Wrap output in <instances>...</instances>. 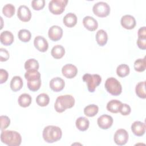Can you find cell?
<instances>
[{
	"label": "cell",
	"instance_id": "15",
	"mask_svg": "<svg viewBox=\"0 0 146 146\" xmlns=\"http://www.w3.org/2000/svg\"><path fill=\"white\" fill-rule=\"evenodd\" d=\"M50 87L54 92L61 91L64 87L65 83L63 79L59 77L52 78L50 82Z\"/></svg>",
	"mask_w": 146,
	"mask_h": 146
},
{
	"label": "cell",
	"instance_id": "16",
	"mask_svg": "<svg viewBox=\"0 0 146 146\" xmlns=\"http://www.w3.org/2000/svg\"><path fill=\"white\" fill-rule=\"evenodd\" d=\"M133 133L137 136H143L145 132V124L140 121H135L131 125Z\"/></svg>",
	"mask_w": 146,
	"mask_h": 146
},
{
	"label": "cell",
	"instance_id": "17",
	"mask_svg": "<svg viewBox=\"0 0 146 146\" xmlns=\"http://www.w3.org/2000/svg\"><path fill=\"white\" fill-rule=\"evenodd\" d=\"M83 24L86 29L90 31H94L98 29L97 21L91 16H86L83 19Z\"/></svg>",
	"mask_w": 146,
	"mask_h": 146
},
{
	"label": "cell",
	"instance_id": "14",
	"mask_svg": "<svg viewBox=\"0 0 146 146\" xmlns=\"http://www.w3.org/2000/svg\"><path fill=\"white\" fill-rule=\"evenodd\" d=\"M136 20L131 15H125L121 18V25L125 29H133L136 26Z\"/></svg>",
	"mask_w": 146,
	"mask_h": 146
},
{
	"label": "cell",
	"instance_id": "24",
	"mask_svg": "<svg viewBox=\"0 0 146 146\" xmlns=\"http://www.w3.org/2000/svg\"><path fill=\"white\" fill-rule=\"evenodd\" d=\"M65 54L64 48L61 45H56L52 47L51 51V54L55 59L62 58Z\"/></svg>",
	"mask_w": 146,
	"mask_h": 146
},
{
	"label": "cell",
	"instance_id": "37",
	"mask_svg": "<svg viewBox=\"0 0 146 146\" xmlns=\"http://www.w3.org/2000/svg\"><path fill=\"white\" fill-rule=\"evenodd\" d=\"M0 120H1V129L2 131L7 128L9 126L10 124V120L8 116H4V115L1 116Z\"/></svg>",
	"mask_w": 146,
	"mask_h": 146
},
{
	"label": "cell",
	"instance_id": "7",
	"mask_svg": "<svg viewBox=\"0 0 146 146\" xmlns=\"http://www.w3.org/2000/svg\"><path fill=\"white\" fill-rule=\"evenodd\" d=\"M92 11L96 16L103 18L109 15L110 13V7L104 2H99L94 5Z\"/></svg>",
	"mask_w": 146,
	"mask_h": 146
},
{
	"label": "cell",
	"instance_id": "10",
	"mask_svg": "<svg viewBox=\"0 0 146 146\" xmlns=\"http://www.w3.org/2000/svg\"><path fill=\"white\" fill-rule=\"evenodd\" d=\"M48 35L49 38L52 41H57L61 39L63 35L62 29L56 25L51 26L48 31Z\"/></svg>",
	"mask_w": 146,
	"mask_h": 146
},
{
	"label": "cell",
	"instance_id": "2",
	"mask_svg": "<svg viewBox=\"0 0 146 146\" xmlns=\"http://www.w3.org/2000/svg\"><path fill=\"white\" fill-rule=\"evenodd\" d=\"M43 138L48 143H52L59 140L62 135L61 129L57 126L48 125L43 131Z\"/></svg>",
	"mask_w": 146,
	"mask_h": 146
},
{
	"label": "cell",
	"instance_id": "29",
	"mask_svg": "<svg viewBox=\"0 0 146 146\" xmlns=\"http://www.w3.org/2000/svg\"><path fill=\"white\" fill-rule=\"evenodd\" d=\"M50 102V98L47 94L42 93L37 96L36 98V102L39 106L45 107L47 106Z\"/></svg>",
	"mask_w": 146,
	"mask_h": 146
},
{
	"label": "cell",
	"instance_id": "38",
	"mask_svg": "<svg viewBox=\"0 0 146 146\" xmlns=\"http://www.w3.org/2000/svg\"><path fill=\"white\" fill-rule=\"evenodd\" d=\"M131 109L129 105L125 103L121 104L119 109V112H120L122 115H128L131 113Z\"/></svg>",
	"mask_w": 146,
	"mask_h": 146
},
{
	"label": "cell",
	"instance_id": "28",
	"mask_svg": "<svg viewBox=\"0 0 146 146\" xmlns=\"http://www.w3.org/2000/svg\"><path fill=\"white\" fill-rule=\"evenodd\" d=\"M99 111V107L95 104H90L86 106L84 109V113L88 117H93L95 116Z\"/></svg>",
	"mask_w": 146,
	"mask_h": 146
},
{
	"label": "cell",
	"instance_id": "20",
	"mask_svg": "<svg viewBox=\"0 0 146 146\" xmlns=\"http://www.w3.org/2000/svg\"><path fill=\"white\" fill-rule=\"evenodd\" d=\"M10 86L14 92H17L20 90L23 87V81L22 78L19 76H14L10 82Z\"/></svg>",
	"mask_w": 146,
	"mask_h": 146
},
{
	"label": "cell",
	"instance_id": "5",
	"mask_svg": "<svg viewBox=\"0 0 146 146\" xmlns=\"http://www.w3.org/2000/svg\"><path fill=\"white\" fill-rule=\"evenodd\" d=\"M83 80L86 83L88 90L90 92H94L95 88L100 84L102 78L98 74H86L83 76Z\"/></svg>",
	"mask_w": 146,
	"mask_h": 146
},
{
	"label": "cell",
	"instance_id": "36",
	"mask_svg": "<svg viewBox=\"0 0 146 146\" xmlns=\"http://www.w3.org/2000/svg\"><path fill=\"white\" fill-rule=\"evenodd\" d=\"M44 5V0H34L31 2V6L35 10H40L43 9Z\"/></svg>",
	"mask_w": 146,
	"mask_h": 146
},
{
	"label": "cell",
	"instance_id": "3",
	"mask_svg": "<svg viewBox=\"0 0 146 146\" xmlns=\"http://www.w3.org/2000/svg\"><path fill=\"white\" fill-rule=\"evenodd\" d=\"M75 104V99L71 95H64L58 96L55 101L54 108L56 112L61 113L67 108H72Z\"/></svg>",
	"mask_w": 146,
	"mask_h": 146
},
{
	"label": "cell",
	"instance_id": "23",
	"mask_svg": "<svg viewBox=\"0 0 146 146\" xmlns=\"http://www.w3.org/2000/svg\"><path fill=\"white\" fill-rule=\"evenodd\" d=\"M122 103L117 100H111L107 104V109L108 111L116 113L119 112V109Z\"/></svg>",
	"mask_w": 146,
	"mask_h": 146
},
{
	"label": "cell",
	"instance_id": "25",
	"mask_svg": "<svg viewBox=\"0 0 146 146\" xmlns=\"http://www.w3.org/2000/svg\"><path fill=\"white\" fill-rule=\"evenodd\" d=\"M25 78L29 82H34L40 79V74L38 70H27L25 74Z\"/></svg>",
	"mask_w": 146,
	"mask_h": 146
},
{
	"label": "cell",
	"instance_id": "21",
	"mask_svg": "<svg viewBox=\"0 0 146 146\" xmlns=\"http://www.w3.org/2000/svg\"><path fill=\"white\" fill-rule=\"evenodd\" d=\"M76 128L80 131H86L90 125V122L88 119L85 117H79L76 120L75 122Z\"/></svg>",
	"mask_w": 146,
	"mask_h": 146
},
{
	"label": "cell",
	"instance_id": "33",
	"mask_svg": "<svg viewBox=\"0 0 146 146\" xmlns=\"http://www.w3.org/2000/svg\"><path fill=\"white\" fill-rule=\"evenodd\" d=\"M146 68L145 57L143 59L139 58L135 60L134 63V69L137 72H143Z\"/></svg>",
	"mask_w": 146,
	"mask_h": 146
},
{
	"label": "cell",
	"instance_id": "8",
	"mask_svg": "<svg viewBox=\"0 0 146 146\" xmlns=\"http://www.w3.org/2000/svg\"><path fill=\"white\" fill-rule=\"evenodd\" d=\"M115 143L118 145H123L125 144L128 140V133L124 129H117L113 137Z\"/></svg>",
	"mask_w": 146,
	"mask_h": 146
},
{
	"label": "cell",
	"instance_id": "42",
	"mask_svg": "<svg viewBox=\"0 0 146 146\" xmlns=\"http://www.w3.org/2000/svg\"><path fill=\"white\" fill-rule=\"evenodd\" d=\"M138 38H146V28L145 26H143L140 27L137 33Z\"/></svg>",
	"mask_w": 146,
	"mask_h": 146
},
{
	"label": "cell",
	"instance_id": "22",
	"mask_svg": "<svg viewBox=\"0 0 146 146\" xmlns=\"http://www.w3.org/2000/svg\"><path fill=\"white\" fill-rule=\"evenodd\" d=\"M108 40V35L104 30H99L96 34V40L98 44L100 46H104Z\"/></svg>",
	"mask_w": 146,
	"mask_h": 146
},
{
	"label": "cell",
	"instance_id": "41",
	"mask_svg": "<svg viewBox=\"0 0 146 146\" xmlns=\"http://www.w3.org/2000/svg\"><path fill=\"white\" fill-rule=\"evenodd\" d=\"M136 43L139 48L141 50L146 49V38H138Z\"/></svg>",
	"mask_w": 146,
	"mask_h": 146
},
{
	"label": "cell",
	"instance_id": "6",
	"mask_svg": "<svg viewBox=\"0 0 146 146\" xmlns=\"http://www.w3.org/2000/svg\"><path fill=\"white\" fill-rule=\"evenodd\" d=\"M67 3V0H52L48 4L49 10L53 14L59 15L64 11Z\"/></svg>",
	"mask_w": 146,
	"mask_h": 146
},
{
	"label": "cell",
	"instance_id": "12",
	"mask_svg": "<svg viewBox=\"0 0 146 146\" xmlns=\"http://www.w3.org/2000/svg\"><path fill=\"white\" fill-rule=\"evenodd\" d=\"M62 72L64 76L68 79L74 78L78 73V68L72 64H67L62 68Z\"/></svg>",
	"mask_w": 146,
	"mask_h": 146
},
{
	"label": "cell",
	"instance_id": "30",
	"mask_svg": "<svg viewBox=\"0 0 146 146\" xmlns=\"http://www.w3.org/2000/svg\"><path fill=\"white\" fill-rule=\"evenodd\" d=\"M129 67L127 64H121L117 66L116 68L117 75L121 77L124 78L129 74Z\"/></svg>",
	"mask_w": 146,
	"mask_h": 146
},
{
	"label": "cell",
	"instance_id": "9",
	"mask_svg": "<svg viewBox=\"0 0 146 146\" xmlns=\"http://www.w3.org/2000/svg\"><path fill=\"white\" fill-rule=\"evenodd\" d=\"M17 16L21 21L26 22L31 19V13L27 6L25 5H21L18 7Z\"/></svg>",
	"mask_w": 146,
	"mask_h": 146
},
{
	"label": "cell",
	"instance_id": "4",
	"mask_svg": "<svg viewBox=\"0 0 146 146\" xmlns=\"http://www.w3.org/2000/svg\"><path fill=\"white\" fill-rule=\"evenodd\" d=\"M104 86L107 92L113 96L119 95L121 93V85L115 78H108L105 82Z\"/></svg>",
	"mask_w": 146,
	"mask_h": 146
},
{
	"label": "cell",
	"instance_id": "27",
	"mask_svg": "<svg viewBox=\"0 0 146 146\" xmlns=\"http://www.w3.org/2000/svg\"><path fill=\"white\" fill-rule=\"evenodd\" d=\"M136 95L140 98L145 99L146 98L145 94V81L138 83L135 88Z\"/></svg>",
	"mask_w": 146,
	"mask_h": 146
},
{
	"label": "cell",
	"instance_id": "11",
	"mask_svg": "<svg viewBox=\"0 0 146 146\" xmlns=\"http://www.w3.org/2000/svg\"><path fill=\"white\" fill-rule=\"evenodd\" d=\"M113 118L108 115H103L98 117L97 123L99 127L103 129L110 128L113 124Z\"/></svg>",
	"mask_w": 146,
	"mask_h": 146
},
{
	"label": "cell",
	"instance_id": "34",
	"mask_svg": "<svg viewBox=\"0 0 146 146\" xmlns=\"http://www.w3.org/2000/svg\"><path fill=\"white\" fill-rule=\"evenodd\" d=\"M15 7L11 3H7L5 5L2 9V13L5 16L8 18H10L13 16L15 13Z\"/></svg>",
	"mask_w": 146,
	"mask_h": 146
},
{
	"label": "cell",
	"instance_id": "35",
	"mask_svg": "<svg viewBox=\"0 0 146 146\" xmlns=\"http://www.w3.org/2000/svg\"><path fill=\"white\" fill-rule=\"evenodd\" d=\"M27 85L28 88L32 91H38L41 86V79H39L36 81L34 82H27Z\"/></svg>",
	"mask_w": 146,
	"mask_h": 146
},
{
	"label": "cell",
	"instance_id": "1",
	"mask_svg": "<svg viewBox=\"0 0 146 146\" xmlns=\"http://www.w3.org/2000/svg\"><path fill=\"white\" fill-rule=\"evenodd\" d=\"M1 140L9 146H18L21 144L22 137L17 131L2 130L1 133Z\"/></svg>",
	"mask_w": 146,
	"mask_h": 146
},
{
	"label": "cell",
	"instance_id": "26",
	"mask_svg": "<svg viewBox=\"0 0 146 146\" xmlns=\"http://www.w3.org/2000/svg\"><path fill=\"white\" fill-rule=\"evenodd\" d=\"M31 97L28 94H21L18 99V102L19 105L22 107H27L31 103Z\"/></svg>",
	"mask_w": 146,
	"mask_h": 146
},
{
	"label": "cell",
	"instance_id": "18",
	"mask_svg": "<svg viewBox=\"0 0 146 146\" xmlns=\"http://www.w3.org/2000/svg\"><path fill=\"white\" fill-rule=\"evenodd\" d=\"M0 40L5 46H10L14 42V35L9 31H3L1 33Z\"/></svg>",
	"mask_w": 146,
	"mask_h": 146
},
{
	"label": "cell",
	"instance_id": "32",
	"mask_svg": "<svg viewBox=\"0 0 146 146\" xmlns=\"http://www.w3.org/2000/svg\"><path fill=\"white\" fill-rule=\"evenodd\" d=\"M18 36L20 40L23 42H28L31 37V33L26 29H21L18 31Z\"/></svg>",
	"mask_w": 146,
	"mask_h": 146
},
{
	"label": "cell",
	"instance_id": "13",
	"mask_svg": "<svg viewBox=\"0 0 146 146\" xmlns=\"http://www.w3.org/2000/svg\"><path fill=\"white\" fill-rule=\"evenodd\" d=\"M35 47L40 52H46L48 48V43L47 40L42 36H37L34 40Z\"/></svg>",
	"mask_w": 146,
	"mask_h": 146
},
{
	"label": "cell",
	"instance_id": "19",
	"mask_svg": "<svg viewBox=\"0 0 146 146\" xmlns=\"http://www.w3.org/2000/svg\"><path fill=\"white\" fill-rule=\"evenodd\" d=\"M63 22L66 26L68 27H72L75 26L77 23V17L75 14L69 13L64 17Z\"/></svg>",
	"mask_w": 146,
	"mask_h": 146
},
{
	"label": "cell",
	"instance_id": "31",
	"mask_svg": "<svg viewBox=\"0 0 146 146\" xmlns=\"http://www.w3.org/2000/svg\"><path fill=\"white\" fill-rule=\"evenodd\" d=\"M39 63L35 59H29L25 63V68L27 70H38L39 68Z\"/></svg>",
	"mask_w": 146,
	"mask_h": 146
},
{
	"label": "cell",
	"instance_id": "40",
	"mask_svg": "<svg viewBox=\"0 0 146 146\" xmlns=\"http://www.w3.org/2000/svg\"><path fill=\"white\" fill-rule=\"evenodd\" d=\"M8 72L4 69L0 70V83L2 84L6 82L8 79Z\"/></svg>",
	"mask_w": 146,
	"mask_h": 146
},
{
	"label": "cell",
	"instance_id": "39",
	"mask_svg": "<svg viewBox=\"0 0 146 146\" xmlns=\"http://www.w3.org/2000/svg\"><path fill=\"white\" fill-rule=\"evenodd\" d=\"M9 53L6 49L3 48H0V60L1 62H5L9 59Z\"/></svg>",
	"mask_w": 146,
	"mask_h": 146
}]
</instances>
